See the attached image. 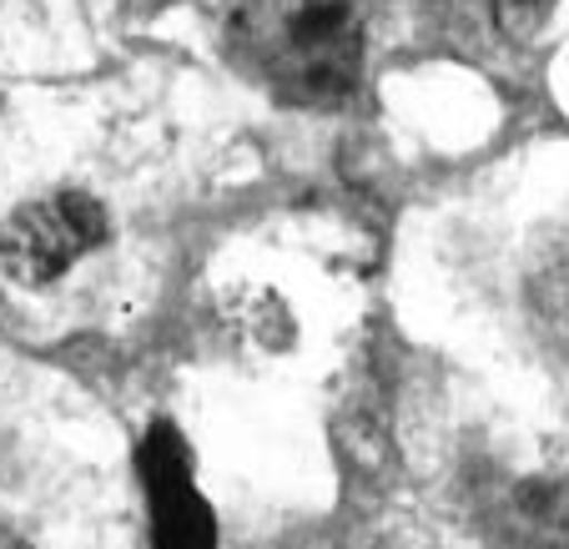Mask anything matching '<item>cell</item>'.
Here are the masks:
<instances>
[{"label": "cell", "mask_w": 569, "mask_h": 549, "mask_svg": "<svg viewBox=\"0 0 569 549\" xmlns=\"http://www.w3.org/2000/svg\"><path fill=\"white\" fill-rule=\"evenodd\" d=\"M111 242V217L91 192L61 187L36 197L0 222V268L21 288H51L56 278Z\"/></svg>", "instance_id": "7a4b0ae2"}, {"label": "cell", "mask_w": 569, "mask_h": 549, "mask_svg": "<svg viewBox=\"0 0 569 549\" xmlns=\"http://www.w3.org/2000/svg\"><path fill=\"white\" fill-rule=\"evenodd\" d=\"M227 56L258 91L288 107H343L363 81V0H232Z\"/></svg>", "instance_id": "6da1fadb"}, {"label": "cell", "mask_w": 569, "mask_h": 549, "mask_svg": "<svg viewBox=\"0 0 569 549\" xmlns=\"http://www.w3.org/2000/svg\"><path fill=\"white\" fill-rule=\"evenodd\" d=\"M0 549H31L21 535H11V529H0Z\"/></svg>", "instance_id": "5b68a950"}, {"label": "cell", "mask_w": 569, "mask_h": 549, "mask_svg": "<svg viewBox=\"0 0 569 549\" xmlns=\"http://www.w3.org/2000/svg\"><path fill=\"white\" fill-rule=\"evenodd\" d=\"M137 475L151 509V549H217V515L197 489V459L177 423L147 429Z\"/></svg>", "instance_id": "3957f363"}, {"label": "cell", "mask_w": 569, "mask_h": 549, "mask_svg": "<svg viewBox=\"0 0 569 549\" xmlns=\"http://www.w3.org/2000/svg\"><path fill=\"white\" fill-rule=\"evenodd\" d=\"M549 16V0H499V26H505V36H529L539 21Z\"/></svg>", "instance_id": "277c9868"}]
</instances>
